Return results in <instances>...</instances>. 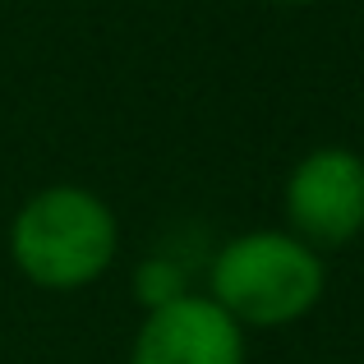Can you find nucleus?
<instances>
[{
  "mask_svg": "<svg viewBox=\"0 0 364 364\" xmlns=\"http://www.w3.org/2000/svg\"><path fill=\"white\" fill-rule=\"evenodd\" d=\"M203 295L245 332L291 328L328 295V258L286 226L240 231L213 254Z\"/></svg>",
  "mask_w": 364,
  "mask_h": 364,
  "instance_id": "obj_1",
  "label": "nucleus"
},
{
  "mask_svg": "<svg viewBox=\"0 0 364 364\" xmlns=\"http://www.w3.org/2000/svg\"><path fill=\"white\" fill-rule=\"evenodd\" d=\"M120 254L116 208L88 185H46L9 222V263L37 291H83Z\"/></svg>",
  "mask_w": 364,
  "mask_h": 364,
  "instance_id": "obj_2",
  "label": "nucleus"
},
{
  "mask_svg": "<svg viewBox=\"0 0 364 364\" xmlns=\"http://www.w3.org/2000/svg\"><path fill=\"white\" fill-rule=\"evenodd\" d=\"M282 222L295 240L328 254L364 235V157L346 143L309 148L282 185Z\"/></svg>",
  "mask_w": 364,
  "mask_h": 364,
  "instance_id": "obj_3",
  "label": "nucleus"
},
{
  "mask_svg": "<svg viewBox=\"0 0 364 364\" xmlns=\"http://www.w3.org/2000/svg\"><path fill=\"white\" fill-rule=\"evenodd\" d=\"M249 332L231 323L203 291L148 309L124 364H245Z\"/></svg>",
  "mask_w": 364,
  "mask_h": 364,
  "instance_id": "obj_4",
  "label": "nucleus"
},
{
  "mask_svg": "<svg viewBox=\"0 0 364 364\" xmlns=\"http://www.w3.org/2000/svg\"><path fill=\"white\" fill-rule=\"evenodd\" d=\"M180 295H189V272L171 254H152L134 267V300H139L143 314L161 309V304L180 300Z\"/></svg>",
  "mask_w": 364,
  "mask_h": 364,
  "instance_id": "obj_5",
  "label": "nucleus"
},
{
  "mask_svg": "<svg viewBox=\"0 0 364 364\" xmlns=\"http://www.w3.org/2000/svg\"><path fill=\"white\" fill-rule=\"evenodd\" d=\"M272 5H282V9H300V5H314V0H272Z\"/></svg>",
  "mask_w": 364,
  "mask_h": 364,
  "instance_id": "obj_6",
  "label": "nucleus"
}]
</instances>
